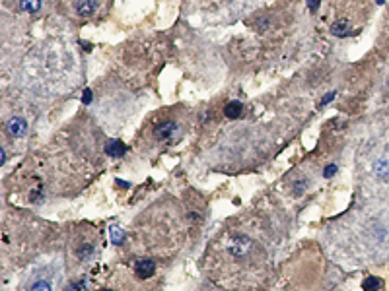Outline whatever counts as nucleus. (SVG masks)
Wrapping results in <instances>:
<instances>
[{"label":"nucleus","mask_w":389,"mask_h":291,"mask_svg":"<svg viewBox=\"0 0 389 291\" xmlns=\"http://www.w3.org/2000/svg\"><path fill=\"white\" fill-rule=\"evenodd\" d=\"M377 2H379V4H381V2H385V0H377Z\"/></svg>","instance_id":"nucleus-17"},{"label":"nucleus","mask_w":389,"mask_h":291,"mask_svg":"<svg viewBox=\"0 0 389 291\" xmlns=\"http://www.w3.org/2000/svg\"><path fill=\"white\" fill-rule=\"evenodd\" d=\"M0 157H2V163H4V161H6V151H4V150H2V151H0Z\"/></svg>","instance_id":"nucleus-16"},{"label":"nucleus","mask_w":389,"mask_h":291,"mask_svg":"<svg viewBox=\"0 0 389 291\" xmlns=\"http://www.w3.org/2000/svg\"><path fill=\"white\" fill-rule=\"evenodd\" d=\"M82 101H84V103H90V101H92V92H90V90H86V92H84V99H82Z\"/></svg>","instance_id":"nucleus-13"},{"label":"nucleus","mask_w":389,"mask_h":291,"mask_svg":"<svg viewBox=\"0 0 389 291\" xmlns=\"http://www.w3.org/2000/svg\"><path fill=\"white\" fill-rule=\"evenodd\" d=\"M39 6H41V0H22V10L29 12V14L39 10Z\"/></svg>","instance_id":"nucleus-8"},{"label":"nucleus","mask_w":389,"mask_h":291,"mask_svg":"<svg viewBox=\"0 0 389 291\" xmlns=\"http://www.w3.org/2000/svg\"><path fill=\"white\" fill-rule=\"evenodd\" d=\"M8 132L12 134V136H24L25 130H27V122H25L22 116H12L10 120H8Z\"/></svg>","instance_id":"nucleus-2"},{"label":"nucleus","mask_w":389,"mask_h":291,"mask_svg":"<svg viewBox=\"0 0 389 291\" xmlns=\"http://www.w3.org/2000/svg\"><path fill=\"white\" fill-rule=\"evenodd\" d=\"M335 171H337V167H335V165H329V167L325 169V177H331V175L335 173Z\"/></svg>","instance_id":"nucleus-14"},{"label":"nucleus","mask_w":389,"mask_h":291,"mask_svg":"<svg viewBox=\"0 0 389 291\" xmlns=\"http://www.w3.org/2000/svg\"><path fill=\"white\" fill-rule=\"evenodd\" d=\"M29 291H51V285H49V281H45V279H39L36 283H31Z\"/></svg>","instance_id":"nucleus-11"},{"label":"nucleus","mask_w":389,"mask_h":291,"mask_svg":"<svg viewBox=\"0 0 389 291\" xmlns=\"http://www.w3.org/2000/svg\"><path fill=\"white\" fill-rule=\"evenodd\" d=\"M134 270H136V276L140 279H148V278H152L154 276V272H156V264H154V260H138L136 262V266H134Z\"/></svg>","instance_id":"nucleus-1"},{"label":"nucleus","mask_w":389,"mask_h":291,"mask_svg":"<svg viewBox=\"0 0 389 291\" xmlns=\"http://www.w3.org/2000/svg\"><path fill=\"white\" fill-rule=\"evenodd\" d=\"M103 291H109V289H103Z\"/></svg>","instance_id":"nucleus-18"},{"label":"nucleus","mask_w":389,"mask_h":291,"mask_svg":"<svg viewBox=\"0 0 389 291\" xmlns=\"http://www.w3.org/2000/svg\"><path fill=\"white\" fill-rule=\"evenodd\" d=\"M319 2H321V0H307V6H309V10H311V12L317 10Z\"/></svg>","instance_id":"nucleus-12"},{"label":"nucleus","mask_w":389,"mask_h":291,"mask_svg":"<svg viewBox=\"0 0 389 291\" xmlns=\"http://www.w3.org/2000/svg\"><path fill=\"white\" fill-rule=\"evenodd\" d=\"M111 241L115 244H121L123 243V239H125V233H123V229L121 227H117V225H111Z\"/></svg>","instance_id":"nucleus-9"},{"label":"nucleus","mask_w":389,"mask_h":291,"mask_svg":"<svg viewBox=\"0 0 389 291\" xmlns=\"http://www.w3.org/2000/svg\"><path fill=\"white\" fill-rule=\"evenodd\" d=\"M175 122L173 120H165L164 124H160V127H156L154 130V136L158 140H169L171 138V134L175 132Z\"/></svg>","instance_id":"nucleus-3"},{"label":"nucleus","mask_w":389,"mask_h":291,"mask_svg":"<svg viewBox=\"0 0 389 291\" xmlns=\"http://www.w3.org/2000/svg\"><path fill=\"white\" fill-rule=\"evenodd\" d=\"M362 285H364V291H377V287L381 285V281L377 278H366Z\"/></svg>","instance_id":"nucleus-10"},{"label":"nucleus","mask_w":389,"mask_h":291,"mask_svg":"<svg viewBox=\"0 0 389 291\" xmlns=\"http://www.w3.org/2000/svg\"><path fill=\"white\" fill-rule=\"evenodd\" d=\"M241 111H243V107H241L239 101H230L224 109L226 116H230V118H237V116L241 115Z\"/></svg>","instance_id":"nucleus-7"},{"label":"nucleus","mask_w":389,"mask_h":291,"mask_svg":"<svg viewBox=\"0 0 389 291\" xmlns=\"http://www.w3.org/2000/svg\"><path fill=\"white\" fill-rule=\"evenodd\" d=\"M105 151L109 153V155H111V157H121V155H125V151H127V148L123 146V142L111 140V142H107Z\"/></svg>","instance_id":"nucleus-5"},{"label":"nucleus","mask_w":389,"mask_h":291,"mask_svg":"<svg viewBox=\"0 0 389 291\" xmlns=\"http://www.w3.org/2000/svg\"><path fill=\"white\" fill-rule=\"evenodd\" d=\"M333 97H335V93H327V95L323 97V101H321V105H327V103L331 101V99H333Z\"/></svg>","instance_id":"nucleus-15"},{"label":"nucleus","mask_w":389,"mask_h":291,"mask_svg":"<svg viewBox=\"0 0 389 291\" xmlns=\"http://www.w3.org/2000/svg\"><path fill=\"white\" fill-rule=\"evenodd\" d=\"M95 6H97L95 0H76L74 2V8L80 16H92L95 12Z\"/></svg>","instance_id":"nucleus-4"},{"label":"nucleus","mask_w":389,"mask_h":291,"mask_svg":"<svg viewBox=\"0 0 389 291\" xmlns=\"http://www.w3.org/2000/svg\"><path fill=\"white\" fill-rule=\"evenodd\" d=\"M333 33L337 35V37H346V35L350 33V23H348V20H339V22H335V25H333Z\"/></svg>","instance_id":"nucleus-6"}]
</instances>
